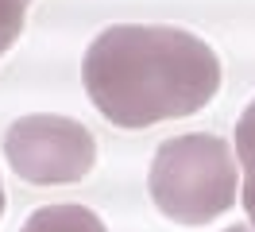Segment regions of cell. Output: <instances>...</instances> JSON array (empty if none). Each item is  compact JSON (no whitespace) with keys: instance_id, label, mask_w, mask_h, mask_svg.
<instances>
[{"instance_id":"obj_4","label":"cell","mask_w":255,"mask_h":232,"mask_svg":"<svg viewBox=\"0 0 255 232\" xmlns=\"http://www.w3.org/2000/svg\"><path fill=\"white\" fill-rule=\"evenodd\" d=\"M19 232H105V221L85 205H47L35 209Z\"/></svg>"},{"instance_id":"obj_6","label":"cell","mask_w":255,"mask_h":232,"mask_svg":"<svg viewBox=\"0 0 255 232\" xmlns=\"http://www.w3.org/2000/svg\"><path fill=\"white\" fill-rule=\"evenodd\" d=\"M31 0H0V58L12 50V43L23 31V15H27Z\"/></svg>"},{"instance_id":"obj_3","label":"cell","mask_w":255,"mask_h":232,"mask_svg":"<svg viewBox=\"0 0 255 232\" xmlns=\"http://www.w3.org/2000/svg\"><path fill=\"white\" fill-rule=\"evenodd\" d=\"M4 155L23 182L35 186H62L81 182L97 163V139L85 124L70 116L35 112L8 128Z\"/></svg>"},{"instance_id":"obj_7","label":"cell","mask_w":255,"mask_h":232,"mask_svg":"<svg viewBox=\"0 0 255 232\" xmlns=\"http://www.w3.org/2000/svg\"><path fill=\"white\" fill-rule=\"evenodd\" d=\"M228 232H255V229H244V225H236V229H228Z\"/></svg>"},{"instance_id":"obj_1","label":"cell","mask_w":255,"mask_h":232,"mask_svg":"<svg viewBox=\"0 0 255 232\" xmlns=\"http://www.w3.org/2000/svg\"><path fill=\"white\" fill-rule=\"evenodd\" d=\"M85 89L116 128H151L193 116L221 89V58L193 31L162 23H116L85 50Z\"/></svg>"},{"instance_id":"obj_8","label":"cell","mask_w":255,"mask_h":232,"mask_svg":"<svg viewBox=\"0 0 255 232\" xmlns=\"http://www.w3.org/2000/svg\"><path fill=\"white\" fill-rule=\"evenodd\" d=\"M0 213H4V186H0Z\"/></svg>"},{"instance_id":"obj_5","label":"cell","mask_w":255,"mask_h":232,"mask_svg":"<svg viewBox=\"0 0 255 232\" xmlns=\"http://www.w3.org/2000/svg\"><path fill=\"white\" fill-rule=\"evenodd\" d=\"M236 155L240 167H244V209H248V221L255 225V101L244 108V116L236 124Z\"/></svg>"},{"instance_id":"obj_2","label":"cell","mask_w":255,"mask_h":232,"mask_svg":"<svg viewBox=\"0 0 255 232\" xmlns=\"http://www.w3.org/2000/svg\"><path fill=\"white\" fill-rule=\"evenodd\" d=\"M151 198L174 225H209L236 205V159L221 136L190 132L166 139L151 174Z\"/></svg>"}]
</instances>
